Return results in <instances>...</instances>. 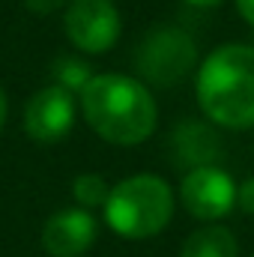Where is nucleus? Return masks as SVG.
Wrapping results in <instances>:
<instances>
[{
	"instance_id": "obj_2",
	"label": "nucleus",
	"mask_w": 254,
	"mask_h": 257,
	"mask_svg": "<svg viewBox=\"0 0 254 257\" xmlns=\"http://www.w3.org/2000/svg\"><path fill=\"white\" fill-rule=\"evenodd\" d=\"M197 105L224 128L254 126V45H218L197 69Z\"/></svg>"
},
{
	"instance_id": "obj_7",
	"label": "nucleus",
	"mask_w": 254,
	"mask_h": 257,
	"mask_svg": "<svg viewBox=\"0 0 254 257\" xmlns=\"http://www.w3.org/2000/svg\"><path fill=\"white\" fill-rule=\"evenodd\" d=\"M72 123H75V99L57 84L36 90L24 105V132L36 144L63 141L72 132Z\"/></svg>"
},
{
	"instance_id": "obj_16",
	"label": "nucleus",
	"mask_w": 254,
	"mask_h": 257,
	"mask_svg": "<svg viewBox=\"0 0 254 257\" xmlns=\"http://www.w3.org/2000/svg\"><path fill=\"white\" fill-rule=\"evenodd\" d=\"M191 6H203V9H209V6H218V3H224V0H186Z\"/></svg>"
},
{
	"instance_id": "obj_11",
	"label": "nucleus",
	"mask_w": 254,
	"mask_h": 257,
	"mask_svg": "<svg viewBox=\"0 0 254 257\" xmlns=\"http://www.w3.org/2000/svg\"><path fill=\"white\" fill-rule=\"evenodd\" d=\"M108 192H111V186L105 183V177H99V174H81V177H75V183H72V197L81 203V209H96V206H105V200H108Z\"/></svg>"
},
{
	"instance_id": "obj_9",
	"label": "nucleus",
	"mask_w": 254,
	"mask_h": 257,
	"mask_svg": "<svg viewBox=\"0 0 254 257\" xmlns=\"http://www.w3.org/2000/svg\"><path fill=\"white\" fill-rule=\"evenodd\" d=\"M180 257H239V245L227 227L206 224L183 242Z\"/></svg>"
},
{
	"instance_id": "obj_10",
	"label": "nucleus",
	"mask_w": 254,
	"mask_h": 257,
	"mask_svg": "<svg viewBox=\"0 0 254 257\" xmlns=\"http://www.w3.org/2000/svg\"><path fill=\"white\" fill-rule=\"evenodd\" d=\"M206 135H209V132H206L203 126L186 123V126H180L177 138H174L177 156H180L183 165H189V171L191 168H200V165H212V156H209L206 150H200V144H197V141H203Z\"/></svg>"
},
{
	"instance_id": "obj_5",
	"label": "nucleus",
	"mask_w": 254,
	"mask_h": 257,
	"mask_svg": "<svg viewBox=\"0 0 254 257\" xmlns=\"http://www.w3.org/2000/svg\"><path fill=\"white\" fill-rule=\"evenodd\" d=\"M63 27L69 42L84 54H105L117 45L123 18L114 0H72L66 6Z\"/></svg>"
},
{
	"instance_id": "obj_15",
	"label": "nucleus",
	"mask_w": 254,
	"mask_h": 257,
	"mask_svg": "<svg viewBox=\"0 0 254 257\" xmlns=\"http://www.w3.org/2000/svg\"><path fill=\"white\" fill-rule=\"evenodd\" d=\"M236 9H239V15L254 27V0H236Z\"/></svg>"
},
{
	"instance_id": "obj_3",
	"label": "nucleus",
	"mask_w": 254,
	"mask_h": 257,
	"mask_svg": "<svg viewBox=\"0 0 254 257\" xmlns=\"http://www.w3.org/2000/svg\"><path fill=\"white\" fill-rule=\"evenodd\" d=\"M105 221L117 236L150 239L171 224L174 192L156 174H135L111 186L105 200Z\"/></svg>"
},
{
	"instance_id": "obj_8",
	"label": "nucleus",
	"mask_w": 254,
	"mask_h": 257,
	"mask_svg": "<svg viewBox=\"0 0 254 257\" xmlns=\"http://www.w3.org/2000/svg\"><path fill=\"white\" fill-rule=\"evenodd\" d=\"M96 239V218L87 209H60L42 227V248L51 257H81Z\"/></svg>"
},
{
	"instance_id": "obj_1",
	"label": "nucleus",
	"mask_w": 254,
	"mask_h": 257,
	"mask_svg": "<svg viewBox=\"0 0 254 257\" xmlns=\"http://www.w3.org/2000/svg\"><path fill=\"white\" fill-rule=\"evenodd\" d=\"M78 99L87 126L117 147H135L147 141L159 120L153 93L144 81L132 75H93L87 87L78 93Z\"/></svg>"
},
{
	"instance_id": "obj_14",
	"label": "nucleus",
	"mask_w": 254,
	"mask_h": 257,
	"mask_svg": "<svg viewBox=\"0 0 254 257\" xmlns=\"http://www.w3.org/2000/svg\"><path fill=\"white\" fill-rule=\"evenodd\" d=\"M66 0H24V6L27 9H33V12H39V15H48V12H54V9H60Z\"/></svg>"
},
{
	"instance_id": "obj_4",
	"label": "nucleus",
	"mask_w": 254,
	"mask_h": 257,
	"mask_svg": "<svg viewBox=\"0 0 254 257\" xmlns=\"http://www.w3.org/2000/svg\"><path fill=\"white\" fill-rule=\"evenodd\" d=\"M194 63H197V48L189 33H183L177 27L153 30L135 54V66H138L141 78H147L150 84H159V87L180 84L194 69Z\"/></svg>"
},
{
	"instance_id": "obj_12",
	"label": "nucleus",
	"mask_w": 254,
	"mask_h": 257,
	"mask_svg": "<svg viewBox=\"0 0 254 257\" xmlns=\"http://www.w3.org/2000/svg\"><path fill=\"white\" fill-rule=\"evenodd\" d=\"M90 78H93V72H90V66L84 63V60L63 57V60H57V66H54V84L63 87L66 93H81Z\"/></svg>"
},
{
	"instance_id": "obj_6",
	"label": "nucleus",
	"mask_w": 254,
	"mask_h": 257,
	"mask_svg": "<svg viewBox=\"0 0 254 257\" xmlns=\"http://www.w3.org/2000/svg\"><path fill=\"white\" fill-rule=\"evenodd\" d=\"M180 197H183V206L189 209V215L200 218V221H218V218L230 215L236 206V183L224 168L200 165L183 177Z\"/></svg>"
},
{
	"instance_id": "obj_18",
	"label": "nucleus",
	"mask_w": 254,
	"mask_h": 257,
	"mask_svg": "<svg viewBox=\"0 0 254 257\" xmlns=\"http://www.w3.org/2000/svg\"><path fill=\"white\" fill-rule=\"evenodd\" d=\"M251 257H254V254H251Z\"/></svg>"
},
{
	"instance_id": "obj_13",
	"label": "nucleus",
	"mask_w": 254,
	"mask_h": 257,
	"mask_svg": "<svg viewBox=\"0 0 254 257\" xmlns=\"http://www.w3.org/2000/svg\"><path fill=\"white\" fill-rule=\"evenodd\" d=\"M236 206L242 212L254 215V177H248L242 186H236Z\"/></svg>"
},
{
	"instance_id": "obj_17",
	"label": "nucleus",
	"mask_w": 254,
	"mask_h": 257,
	"mask_svg": "<svg viewBox=\"0 0 254 257\" xmlns=\"http://www.w3.org/2000/svg\"><path fill=\"white\" fill-rule=\"evenodd\" d=\"M6 123V96H3V87H0V128Z\"/></svg>"
}]
</instances>
